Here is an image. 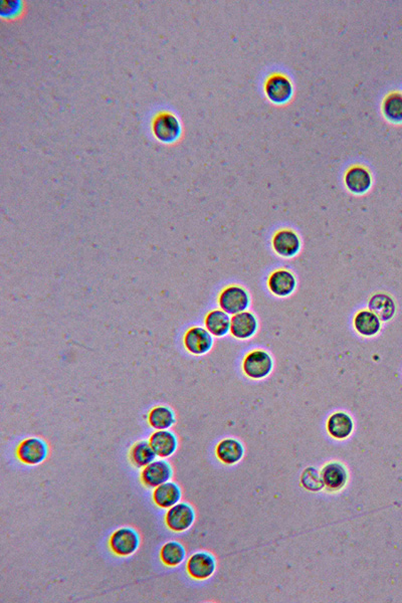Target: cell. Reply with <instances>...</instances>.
<instances>
[{
    "instance_id": "obj_21",
    "label": "cell",
    "mask_w": 402,
    "mask_h": 603,
    "mask_svg": "<svg viewBox=\"0 0 402 603\" xmlns=\"http://www.w3.org/2000/svg\"><path fill=\"white\" fill-rule=\"evenodd\" d=\"M369 310L372 311L381 322H387L393 318L396 306L393 299L386 293H376L370 298Z\"/></svg>"
},
{
    "instance_id": "obj_16",
    "label": "cell",
    "mask_w": 402,
    "mask_h": 603,
    "mask_svg": "<svg viewBox=\"0 0 402 603\" xmlns=\"http://www.w3.org/2000/svg\"><path fill=\"white\" fill-rule=\"evenodd\" d=\"M325 488L329 491H339L344 488L348 481L347 469L341 463H328L321 471Z\"/></svg>"
},
{
    "instance_id": "obj_15",
    "label": "cell",
    "mask_w": 402,
    "mask_h": 603,
    "mask_svg": "<svg viewBox=\"0 0 402 603\" xmlns=\"http://www.w3.org/2000/svg\"><path fill=\"white\" fill-rule=\"evenodd\" d=\"M182 490L180 486L174 482H167L162 485L156 487L153 491V503L160 509L169 508L179 504L181 501Z\"/></svg>"
},
{
    "instance_id": "obj_3",
    "label": "cell",
    "mask_w": 402,
    "mask_h": 603,
    "mask_svg": "<svg viewBox=\"0 0 402 603\" xmlns=\"http://www.w3.org/2000/svg\"><path fill=\"white\" fill-rule=\"evenodd\" d=\"M49 454L48 442L41 437H28L19 444L16 457L22 464L36 466L43 464Z\"/></svg>"
},
{
    "instance_id": "obj_17",
    "label": "cell",
    "mask_w": 402,
    "mask_h": 603,
    "mask_svg": "<svg viewBox=\"0 0 402 603\" xmlns=\"http://www.w3.org/2000/svg\"><path fill=\"white\" fill-rule=\"evenodd\" d=\"M354 429L352 417L346 412H337L328 419L327 431L335 439H346Z\"/></svg>"
},
{
    "instance_id": "obj_10",
    "label": "cell",
    "mask_w": 402,
    "mask_h": 603,
    "mask_svg": "<svg viewBox=\"0 0 402 603\" xmlns=\"http://www.w3.org/2000/svg\"><path fill=\"white\" fill-rule=\"evenodd\" d=\"M184 346L194 355H204L211 350L213 338L206 328L192 327L185 333Z\"/></svg>"
},
{
    "instance_id": "obj_9",
    "label": "cell",
    "mask_w": 402,
    "mask_h": 603,
    "mask_svg": "<svg viewBox=\"0 0 402 603\" xmlns=\"http://www.w3.org/2000/svg\"><path fill=\"white\" fill-rule=\"evenodd\" d=\"M153 133L158 140L164 143H171L177 140L180 134L179 119L170 113H161L155 117L152 126Z\"/></svg>"
},
{
    "instance_id": "obj_23",
    "label": "cell",
    "mask_w": 402,
    "mask_h": 603,
    "mask_svg": "<svg viewBox=\"0 0 402 603\" xmlns=\"http://www.w3.org/2000/svg\"><path fill=\"white\" fill-rule=\"evenodd\" d=\"M207 331L214 337H223L231 332V318L223 310H212L207 314L206 320Z\"/></svg>"
},
{
    "instance_id": "obj_22",
    "label": "cell",
    "mask_w": 402,
    "mask_h": 603,
    "mask_svg": "<svg viewBox=\"0 0 402 603\" xmlns=\"http://www.w3.org/2000/svg\"><path fill=\"white\" fill-rule=\"evenodd\" d=\"M148 424L156 431L170 429L176 424V415L174 409L166 405L153 407L148 414Z\"/></svg>"
},
{
    "instance_id": "obj_6",
    "label": "cell",
    "mask_w": 402,
    "mask_h": 603,
    "mask_svg": "<svg viewBox=\"0 0 402 603\" xmlns=\"http://www.w3.org/2000/svg\"><path fill=\"white\" fill-rule=\"evenodd\" d=\"M174 477V469L166 459H155L151 464L142 469L140 474L143 485L147 488L155 489L156 487L167 483Z\"/></svg>"
},
{
    "instance_id": "obj_26",
    "label": "cell",
    "mask_w": 402,
    "mask_h": 603,
    "mask_svg": "<svg viewBox=\"0 0 402 603\" xmlns=\"http://www.w3.org/2000/svg\"><path fill=\"white\" fill-rule=\"evenodd\" d=\"M383 113L391 122H402V95L401 93H391L387 96L383 102Z\"/></svg>"
},
{
    "instance_id": "obj_13",
    "label": "cell",
    "mask_w": 402,
    "mask_h": 603,
    "mask_svg": "<svg viewBox=\"0 0 402 603\" xmlns=\"http://www.w3.org/2000/svg\"><path fill=\"white\" fill-rule=\"evenodd\" d=\"M258 328V319L250 311L236 314L231 318V334L236 339H250L255 336Z\"/></svg>"
},
{
    "instance_id": "obj_7",
    "label": "cell",
    "mask_w": 402,
    "mask_h": 603,
    "mask_svg": "<svg viewBox=\"0 0 402 603\" xmlns=\"http://www.w3.org/2000/svg\"><path fill=\"white\" fill-rule=\"evenodd\" d=\"M216 570V557L206 551H197L187 560L186 571L192 579H208L214 574Z\"/></svg>"
},
{
    "instance_id": "obj_1",
    "label": "cell",
    "mask_w": 402,
    "mask_h": 603,
    "mask_svg": "<svg viewBox=\"0 0 402 603\" xmlns=\"http://www.w3.org/2000/svg\"><path fill=\"white\" fill-rule=\"evenodd\" d=\"M141 538L134 528L121 527L109 539L110 550L119 557H129L139 549Z\"/></svg>"
},
{
    "instance_id": "obj_2",
    "label": "cell",
    "mask_w": 402,
    "mask_h": 603,
    "mask_svg": "<svg viewBox=\"0 0 402 603\" xmlns=\"http://www.w3.org/2000/svg\"><path fill=\"white\" fill-rule=\"evenodd\" d=\"M251 298L243 286L231 285L224 288L218 296V305L228 315L245 312L250 307Z\"/></svg>"
},
{
    "instance_id": "obj_25",
    "label": "cell",
    "mask_w": 402,
    "mask_h": 603,
    "mask_svg": "<svg viewBox=\"0 0 402 603\" xmlns=\"http://www.w3.org/2000/svg\"><path fill=\"white\" fill-rule=\"evenodd\" d=\"M156 457V454L150 446L149 441L136 442L134 446L131 447L129 452L131 464L137 469L145 468L148 464L154 462Z\"/></svg>"
},
{
    "instance_id": "obj_11",
    "label": "cell",
    "mask_w": 402,
    "mask_h": 603,
    "mask_svg": "<svg viewBox=\"0 0 402 603\" xmlns=\"http://www.w3.org/2000/svg\"><path fill=\"white\" fill-rule=\"evenodd\" d=\"M297 286V280L292 271L286 269L273 271L268 279V288L273 295L285 298L292 295Z\"/></svg>"
},
{
    "instance_id": "obj_5",
    "label": "cell",
    "mask_w": 402,
    "mask_h": 603,
    "mask_svg": "<svg viewBox=\"0 0 402 603\" xmlns=\"http://www.w3.org/2000/svg\"><path fill=\"white\" fill-rule=\"evenodd\" d=\"M273 368L272 356L270 353L261 349L248 352L243 362V373L251 379L260 380L268 377L273 372Z\"/></svg>"
},
{
    "instance_id": "obj_8",
    "label": "cell",
    "mask_w": 402,
    "mask_h": 603,
    "mask_svg": "<svg viewBox=\"0 0 402 603\" xmlns=\"http://www.w3.org/2000/svg\"><path fill=\"white\" fill-rule=\"evenodd\" d=\"M273 251L283 258H293L299 254L301 239L297 232L293 229H283L276 232L273 237Z\"/></svg>"
},
{
    "instance_id": "obj_14",
    "label": "cell",
    "mask_w": 402,
    "mask_h": 603,
    "mask_svg": "<svg viewBox=\"0 0 402 603\" xmlns=\"http://www.w3.org/2000/svg\"><path fill=\"white\" fill-rule=\"evenodd\" d=\"M292 84L287 76L276 74V75L271 76L266 81V96L273 103L287 102L292 96Z\"/></svg>"
},
{
    "instance_id": "obj_18",
    "label": "cell",
    "mask_w": 402,
    "mask_h": 603,
    "mask_svg": "<svg viewBox=\"0 0 402 603\" xmlns=\"http://www.w3.org/2000/svg\"><path fill=\"white\" fill-rule=\"evenodd\" d=\"M216 454L219 461L224 464H238L245 454V447L236 439H224L219 442L216 449Z\"/></svg>"
},
{
    "instance_id": "obj_24",
    "label": "cell",
    "mask_w": 402,
    "mask_h": 603,
    "mask_svg": "<svg viewBox=\"0 0 402 603\" xmlns=\"http://www.w3.org/2000/svg\"><path fill=\"white\" fill-rule=\"evenodd\" d=\"M160 560L167 567H177L186 559V549L179 541H169L160 549Z\"/></svg>"
},
{
    "instance_id": "obj_4",
    "label": "cell",
    "mask_w": 402,
    "mask_h": 603,
    "mask_svg": "<svg viewBox=\"0 0 402 603\" xmlns=\"http://www.w3.org/2000/svg\"><path fill=\"white\" fill-rule=\"evenodd\" d=\"M196 514L194 507L187 502H179L165 514V525L175 533L189 530L196 522Z\"/></svg>"
},
{
    "instance_id": "obj_12",
    "label": "cell",
    "mask_w": 402,
    "mask_h": 603,
    "mask_svg": "<svg viewBox=\"0 0 402 603\" xmlns=\"http://www.w3.org/2000/svg\"><path fill=\"white\" fill-rule=\"evenodd\" d=\"M149 444L158 458L167 459L179 449V437L169 429L156 431L150 436Z\"/></svg>"
},
{
    "instance_id": "obj_19",
    "label": "cell",
    "mask_w": 402,
    "mask_h": 603,
    "mask_svg": "<svg viewBox=\"0 0 402 603\" xmlns=\"http://www.w3.org/2000/svg\"><path fill=\"white\" fill-rule=\"evenodd\" d=\"M355 330L364 337H373L381 330V320L372 311L360 310L353 320Z\"/></svg>"
},
{
    "instance_id": "obj_20",
    "label": "cell",
    "mask_w": 402,
    "mask_h": 603,
    "mask_svg": "<svg viewBox=\"0 0 402 603\" xmlns=\"http://www.w3.org/2000/svg\"><path fill=\"white\" fill-rule=\"evenodd\" d=\"M371 175L366 168L353 166L350 168L345 175V184L350 191L355 194H362L371 186Z\"/></svg>"
},
{
    "instance_id": "obj_27",
    "label": "cell",
    "mask_w": 402,
    "mask_h": 603,
    "mask_svg": "<svg viewBox=\"0 0 402 603\" xmlns=\"http://www.w3.org/2000/svg\"><path fill=\"white\" fill-rule=\"evenodd\" d=\"M301 485L310 492H320L325 487L321 473L313 467H309L303 472L301 476Z\"/></svg>"
}]
</instances>
